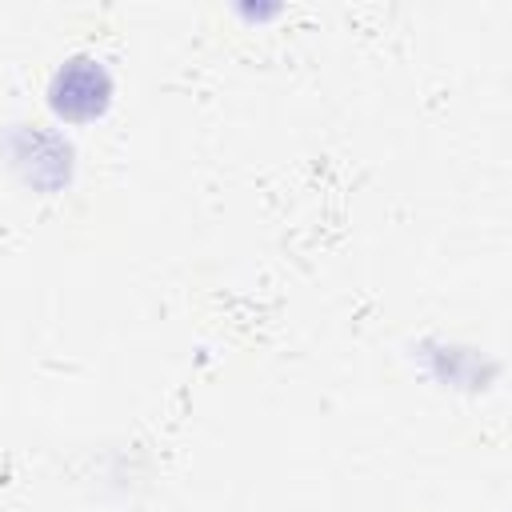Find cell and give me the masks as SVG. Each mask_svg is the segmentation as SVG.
<instances>
[{
	"label": "cell",
	"instance_id": "obj_1",
	"mask_svg": "<svg viewBox=\"0 0 512 512\" xmlns=\"http://www.w3.org/2000/svg\"><path fill=\"white\" fill-rule=\"evenodd\" d=\"M112 104V76L96 56H68L48 84V108L64 124H88Z\"/></svg>",
	"mask_w": 512,
	"mask_h": 512
}]
</instances>
